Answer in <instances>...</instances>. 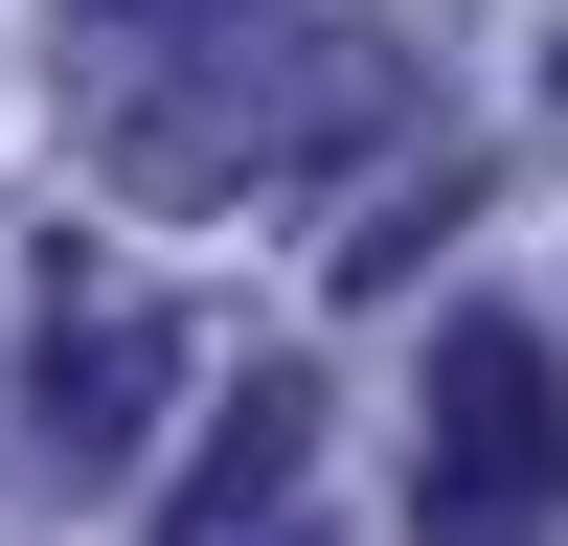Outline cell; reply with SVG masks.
Instances as JSON below:
<instances>
[{"label": "cell", "mask_w": 568, "mask_h": 546, "mask_svg": "<svg viewBox=\"0 0 568 546\" xmlns=\"http://www.w3.org/2000/svg\"><path fill=\"white\" fill-rule=\"evenodd\" d=\"M160 387H182V318L136 296V273L69 251V318H45V455H136V433H160Z\"/></svg>", "instance_id": "3957f363"}, {"label": "cell", "mask_w": 568, "mask_h": 546, "mask_svg": "<svg viewBox=\"0 0 568 546\" xmlns=\"http://www.w3.org/2000/svg\"><path fill=\"white\" fill-rule=\"evenodd\" d=\"M546 91H568V46H546Z\"/></svg>", "instance_id": "8992f818"}, {"label": "cell", "mask_w": 568, "mask_h": 546, "mask_svg": "<svg viewBox=\"0 0 568 546\" xmlns=\"http://www.w3.org/2000/svg\"><path fill=\"white\" fill-rule=\"evenodd\" d=\"M409 524H433V546H546V524H568V364L524 342V318H455V342H433Z\"/></svg>", "instance_id": "6da1fadb"}, {"label": "cell", "mask_w": 568, "mask_h": 546, "mask_svg": "<svg viewBox=\"0 0 568 546\" xmlns=\"http://www.w3.org/2000/svg\"><path fill=\"white\" fill-rule=\"evenodd\" d=\"M342 91H387V69L251 46V69H205V91H136V114H114V182H136V205H227V182H273L296 136H342Z\"/></svg>", "instance_id": "7a4b0ae2"}, {"label": "cell", "mask_w": 568, "mask_h": 546, "mask_svg": "<svg viewBox=\"0 0 568 546\" xmlns=\"http://www.w3.org/2000/svg\"><path fill=\"white\" fill-rule=\"evenodd\" d=\"M182 23H273V0H182Z\"/></svg>", "instance_id": "5b68a950"}, {"label": "cell", "mask_w": 568, "mask_h": 546, "mask_svg": "<svg viewBox=\"0 0 568 546\" xmlns=\"http://www.w3.org/2000/svg\"><path fill=\"white\" fill-rule=\"evenodd\" d=\"M296 478H318V387H296V364H251V387L205 410V455H182V501H160V546H251V524H273Z\"/></svg>", "instance_id": "277c9868"}]
</instances>
